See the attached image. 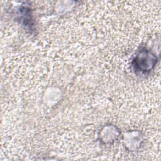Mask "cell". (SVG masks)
Masks as SVG:
<instances>
[{
    "instance_id": "1",
    "label": "cell",
    "mask_w": 161,
    "mask_h": 161,
    "mask_svg": "<svg viewBox=\"0 0 161 161\" xmlns=\"http://www.w3.org/2000/svg\"><path fill=\"white\" fill-rule=\"evenodd\" d=\"M150 55L148 53L141 52L136 58V64L135 66L138 68L140 71L146 72L152 69V67L153 65L152 61H154L155 59H150L152 58V56L150 57Z\"/></svg>"
}]
</instances>
